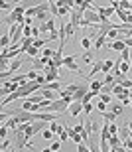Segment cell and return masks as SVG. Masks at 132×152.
Returning <instances> with one entry per match:
<instances>
[{
	"label": "cell",
	"mask_w": 132,
	"mask_h": 152,
	"mask_svg": "<svg viewBox=\"0 0 132 152\" xmlns=\"http://www.w3.org/2000/svg\"><path fill=\"white\" fill-rule=\"evenodd\" d=\"M24 61H32V57H30V56H22V57H18V59H14V61L10 63V67L6 69V71H2V73H0V77L6 81V77H10V75L14 73L16 69H20V65H22Z\"/></svg>",
	"instance_id": "6da1fadb"
},
{
	"label": "cell",
	"mask_w": 132,
	"mask_h": 152,
	"mask_svg": "<svg viewBox=\"0 0 132 152\" xmlns=\"http://www.w3.org/2000/svg\"><path fill=\"white\" fill-rule=\"evenodd\" d=\"M44 129H46V121H36V123L30 124V129L26 130V134L32 138V136H36V134H40V132H44Z\"/></svg>",
	"instance_id": "7a4b0ae2"
},
{
	"label": "cell",
	"mask_w": 132,
	"mask_h": 152,
	"mask_svg": "<svg viewBox=\"0 0 132 152\" xmlns=\"http://www.w3.org/2000/svg\"><path fill=\"white\" fill-rule=\"evenodd\" d=\"M75 57H77V56H65V57H63V65L69 69V71H71V73L83 75V73H81V69L77 67V63H75Z\"/></svg>",
	"instance_id": "3957f363"
},
{
	"label": "cell",
	"mask_w": 132,
	"mask_h": 152,
	"mask_svg": "<svg viewBox=\"0 0 132 152\" xmlns=\"http://www.w3.org/2000/svg\"><path fill=\"white\" fill-rule=\"evenodd\" d=\"M30 146V136L26 132H16V150H24Z\"/></svg>",
	"instance_id": "277c9868"
},
{
	"label": "cell",
	"mask_w": 132,
	"mask_h": 152,
	"mask_svg": "<svg viewBox=\"0 0 132 152\" xmlns=\"http://www.w3.org/2000/svg\"><path fill=\"white\" fill-rule=\"evenodd\" d=\"M89 24H93V26H97L99 22H101V16L97 14V10H87L85 12V16H83Z\"/></svg>",
	"instance_id": "5b68a950"
},
{
	"label": "cell",
	"mask_w": 132,
	"mask_h": 152,
	"mask_svg": "<svg viewBox=\"0 0 132 152\" xmlns=\"http://www.w3.org/2000/svg\"><path fill=\"white\" fill-rule=\"evenodd\" d=\"M110 6L115 8V14H116L118 18H120V22H122V24H126V18H128V14H126V12H124V10L120 8V4H118V2H112Z\"/></svg>",
	"instance_id": "8992f818"
},
{
	"label": "cell",
	"mask_w": 132,
	"mask_h": 152,
	"mask_svg": "<svg viewBox=\"0 0 132 152\" xmlns=\"http://www.w3.org/2000/svg\"><path fill=\"white\" fill-rule=\"evenodd\" d=\"M89 93V89H87V85H81V89L77 91L73 95V103H83V99H85V95Z\"/></svg>",
	"instance_id": "52a82bcc"
},
{
	"label": "cell",
	"mask_w": 132,
	"mask_h": 152,
	"mask_svg": "<svg viewBox=\"0 0 132 152\" xmlns=\"http://www.w3.org/2000/svg\"><path fill=\"white\" fill-rule=\"evenodd\" d=\"M89 91L91 93H95V95H101V91H103V81H91V85H89Z\"/></svg>",
	"instance_id": "ba28073f"
},
{
	"label": "cell",
	"mask_w": 132,
	"mask_h": 152,
	"mask_svg": "<svg viewBox=\"0 0 132 152\" xmlns=\"http://www.w3.org/2000/svg\"><path fill=\"white\" fill-rule=\"evenodd\" d=\"M34 44H36V38H24V39H22V48H20V50H22L24 56H26V51H28Z\"/></svg>",
	"instance_id": "9c48e42d"
},
{
	"label": "cell",
	"mask_w": 132,
	"mask_h": 152,
	"mask_svg": "<svg viewBox=\"0 0 132 152\" xmlns=\"http://www.w3.org/2000/svg\"><path fill=\"white\" fill-rule=\"evenodd\" d=\"M81 111H83V103H71V105H69V113H71V117H77Z\"/></svg>",
	"instance_id": "30bf717a"
},
{
	"label": "cell",
	"mask_w": 132,
	"mask_h": 152,
	"mask_svg": "<svg viewBox=\"0 0 132 152\" xmlns=\"http://www.w3.org/2000/svg\"><path fill=\"white\" fill-rule=\"evenodd\" d=\"M109 48H112V50H116V51H124L126 50V44H124L122 39H115V42L109 44Z\"/></svg>",
	"instance_id": "8fae6325"
},
{
	"label": "cell",
	"mask_w": 132,
	"mask_h": 152,
	"mask_svg": "<svg viewBox=\"0 0 132 152\" xmlns=\"http://www.w3.org/2000/svg\"><path fill=\"white\" fill-rule=\"evenodd\" d=\"M40 93L44 95V99H47V101H57V99H55V93H53V91H49V89H44V87H41Z\"/></svg>",
	"instance_id": "7c38bea8"
},
{
	"label": "cell",
	"mask_w": 132,
	"mask_h": 152,
	"mask_svg": "<svg viewBox=\"0 0 132 152\" xmlns=\"http://www.w3.org/2000/svg\"><path fill=\"white\" fill-rule=\"evenodd\" d=\"M26 101H30V103H41V101H44V95L38 91V93H34V95H30Z\"/></svg>",
	"instance_id": "4fadbf2b"
},
{
	"label": "cell",
	"mask_w": 132,
	"mask_h": 152,
	"mask_svg": "<svg viewBox=\"0 0 132 152\" xmlns=\"http://www.w3.org/2000/svg\"><path fill=\"white\" fill-rule=\"evenodd\" d=\"M120 59H122V61H126V63H130V59H132L130 48H126V50H124V51H120Z\"/></svg>",
	"instance_id": "5bb4252c"
},
{
	"label": "cell",
	"mask_w": 132,
	"mask_h": 152,
	"mask_svg": "<svg viewBox=\"0 0 132 152\" xmlns=\"http://www.w3.org/2000/svg\"><path fill=\"white\" fill-rule=\"evenodd\" d=\"M101 115H103V118H104V121H109V123H115L116 118H118L115 113H110V111H104V113H101Z\"/></svg>",
	"instance_id": "9a60e30c"
},
{
	"label": "cell",
	"mask_w": 132,
	"mask_h": 152,
	"mask_svg": "<svg viewBox=\"0 0 132 152\" xmlns=\"http://www.w3.org/2000/svg\"><path fill=\"white\" fill-rule=\"evenodd\" d=\"M112 67H115V61L104 59V63H103V73H109V71H112Z\"/></svg>",
	"instance_id": "2e32d148"
},
{
	"label": "cell",
	"mask_w": 132,
	"mask_h": 152,
	"mask_svg": "<svg viewBox=\"0 0 132 152\" xmlns=\"http://www.w3.org/2000/svg\"><path fill=\"white\" fill-rule=\"evenodd\" d=\"M49 130H51V132H53V134H61V132H63V130H65V126H59V124H55V123H51V126H49Z\"/></svg>",
	"instance_id": "e0dca14e"
},
{
	"label": "cell",
	"mask_w": 132,
	"mask_h": 152,
	"mask_svg": "<svg viewBox=\"0 0 132 152\" xmlns=\"http://www.w3.org/2000/svg\"><path fill=\"white\" fill-rule=\"evenodd\" d=\"M44 89H49V91H59V89H61V83H59V81H55V83H46V85H44Z\"/></svg>",
	"instance_id": "ac0fdd59"
},
{
	"label": "cell",
	"mask_w": 132,
	"mask_h": 152,
	"mask_svg": "<svg viewBox=\"0 0 132 152\" xmlns=\"http://www.w3.org/2000/svg\"><path fill=\"white\" fill-rule=\"evenodd\" d=\"M26 56H30L32 59H36V56H40V50H38L36 45H32V48H30V50L26 51Z\"/></svg>",
	"instance_id": "d6986e66"
},
{
	"label": "cell",
	"mask_w": 132,
	"mask_h": 152,
	"mask_svg": "<svg viewBox=\"0 0 132 152\" xmlns=\"http://www.w3.org/2000/svg\"><path fill=\"white\" fill-rule=\"evenodd\" d=\"M32 63H34V67H36V69H41V71L46 69V63L41 61V57H40V59H38V57H36V59H32Z\"/></svg>",
	"instance_id": "ffe728a7"
},
{
	"label": "cell",
	"mask_w": 132,
	"mask_h": 152,
	"mask_svg": "<svg viewBox=\"0 0 132 152\" xmlns=\"http://www.w3.org/2000/svg\"><path fill=\"white\" fill-rule=\"evenodd\" d=\"M110 113H115L116 117L122 115V105H118V103H116V105H110Z\"/></svg>",
	"instance_id": "44dd1931"
},
{
	"label": "cell",
	"mask_w": 132,
	"mask_h": 152,
	"mask_svg": "<svg viewBox=\"0 0 132 152\" xmlns=\"http://www.w3.org/2000/svg\"><path fill=\"white\" fill-rule=\"evenodd\" d=\"M79 57H81L85 63H91V61H93V53H91V51H85V53H83V56H79Z\"/></svg>",
	"instance_id": "7402d4cb"
},
{
	"label": "cell",
	"mask_w": 132,
	"mask_h": 152,
	"mask_svg": "<svg viewBox=\"0 0 132 152\" xmlns=\"http://www.w3.org/2000/svg\"><path fill=\"white\" fill-rule=\"evenodd\" d=\"M99 101L104 103V105H110V95H104V93H101V95H99Z\"/></svg>",
	"instance_id": "603a6c76"
},
{
	"label": "cell",
	"mask_w": 132,
	"mask_h": 152,
	"mask_svg": "<svg viewBox=\"0 0 132 152\" xmlns=\"http://www.w3.org/2000/svg\"><path fill=\"white\" fill-rule=\"evenodd\" d=\"M91 44H93V42H91V38H83V39H81V45H83V48H85L87 51H89V48H91Z\"/></svg>",
	"instance_id": "cb8c5ba5"
},
{
	"label": "cell",
	"mask_w": 132,
	"mask_h": 152,
	"mask_svg": "<svg viewBox=\"0 0 132 152\" xmlns=\"http://www.w3.org/2000/svg\"><path fill=\"white\" fill-rule=\"evenodd\" d=\"M109 129H110V136H118V132H120V129H118L116 124H112V123H110Z\"/></svg>",
	"instance_id": "d4e9b609"
},
{
	"label": "cell",
	"mask_w": 132,
	"mask_h": 152,
	"mask_svg": "<svg viewBox=\"0 0 132 152\" xmlns=\"http://www.w3.org/2000/svg\"><path fill=\"white\" fill-rule=\"evenodd\" d=\"M47 42H49V38H46V39H41V38H40V39H36V44H34V45L38 48V50H40V48H44Z\"/></svg>",
	"instance_id": "484cf974"
},
{
	"label": "cell",
	"mask_w": 132,
	"mask_h": 152,
	"mask_svg": "<svg viewBox=\"0 0 132 152\" xmlns=\"http://www.w3.org/2000/svg\"><path fill=\"white\" fill-rule=\"evenodd\" d=\"M128 69H130V63L122 61V63H120V73H122V75H126V73H128Z\"/></svg>",
	"instance_id": "4316f807"
},
{
	"label": "cell",
	"mask_w": 132,
	"mask_h": 152,
	"mask_svg": "<svg viewBox=\"0 0 132 152\" xmlns=\"http://www.w3.org/2000/svg\"><path fill=\"white\" fill-rule=\"evenodd\" d=\"M26 77H28V81H38V77H40V75L36 73V71H28V73H26Z\"/></svg>",
	"instance_id": "83f0119b"
},
{
	"label": "cell",
	"mask_w": 132,
	"mask_h": 152,
	"mask_svg": "<svg viewBox=\"0 0 132 152\" xmlns=\"http://www.w3.org/2000/svg\"><path fill=\"white\" fill-rule=\"evenodd\" d=\"M122 146L126 148V150H132V138H130V136H128V138H124V140H122Z\"/></svg>",
	"instance_id": "f1b7e54d"
},
{
	"label": "cell",
	"mask_w": 132,
	"mask_h": 152,
	"mask_svg": "<svg viewBox=\"0 0 132 152\" xmlns=\"http://www.w3.org/2000/svg\"><path fill=\"white\" fill-rule=\"evenodd\" d=\"M77 152H91V150H89V146L85 142H81V144H77Z\"/></svg>",
	"instance_id": "f546056e"
},
{
	"label": "cell",
	"mask_w": 132,
	"mask_h": 152,
	"mask_svg": "<svg viewBox=\"0 0 132 152\" xmlns=\"http://www.w3.org/2000/svg\"><path fill=\"white\" fill-rule=\"evenodd\" d=\"M6 134H8V126H6V124H2V126H0V138L4 140Z\"/></svg>",
	"instance_id": "4dcf8cb0"
},
{
	"label": "cell",
	"mask_w": 132,
	"mask_h": 152,
	"mask_svg": "<svg viewBox=\"0 0 132 152\" xmlns=\"http://www.w3.org/2000/svg\"><path fill=\"white\" fill-rule=\"evenodd\" d=\"M91 111H93V105H91V103H85V105H83V113L89 115Z\"/></svg>",
	"instance_id": "1f68e13d"
},
{
	"label": "cell",
	"mask_w": 132,
	"mask_h": 152,
	"mask_svg": "<svg viewBox=\"0 0 132 152\" xmlns=\"http://www.w3.org/2000/svg\"><path fill=\"white\" fill-rule=\"evenodd\" d=\"M65 32H67V38H73V34H75V30L69 26V24H65Z\"/></svg>",
	"instance_id": "d6a6232c"
},
{
	"label": "cell",
	"mask_w": 132,
	"mask_h": 152,
	"mask_svg": "<svg viewBox=\"0 0 132 152\" xmlns=\"http://www.w3.org/2000/svg\"><path fill=\"white\" fill-rule=\"evenodd\" d=\"M67 138H69V132H67V126H65V130L61 132V134H59V140H61V142H65Z\"/></svg>",
	"instance_id": "836d02e7"
},
{
	"label": "cell",
	"mask_w": 132,
	"mask_h": 152,
	"mask_svg": "<svg viewBox=\"0 0 132 152\" xmlns=\"http://www.w3.org/2000/svg\"><path fill=\"white\" fill-rule=\"evenodd\" d=\"M49 148H51L53 152H57L59 148H61V140H55V142H53V144H51V146H49Z\"/></svg>",
	"instance_id": "e575fe53"
},
{
	"label": "cell",
	"mask_w": 132,
	"mask_h": 152,
	"mask_svg": "<svg viewBox=\"0 0 132 152\" xmlns=\"http://www.w3.org/2000/svg\"><path fill=\"white\" fill-rule=\"evenodd\" d=\"M95 107H97L101 113H104V111H107V105H104V103H101V101H97V105H95Z\"/></svg>",
	"instance_id": "d590c367"
},
{
	"label": "cell",
	"mask_w": 132,
	"mask_h": 152,
	"mask_svg": "<svg viewBox=\"0 0 132 152\" xmlns=\"http://www.w3.org/2000/svg\"><path fill=\"white\" fill-rule=\"evenodd\" d=\"M2 10H8L10 14L14 12V10H12V4H10V2H2Z\"/></svg>",
	"instance_id": "8d00e7d4"
},
{
	"label": "cell",
	"mask_w": 132,
	"mask_h": 152,
	"mask_svg": "<svg viewBox=\"0 0 132 152\" xmlns=\"http://www.w3.org/2000/svg\"><path fill=\"white\" fill-rule=\"evenodd\" d=\"M49 10L55 14V18H57V4H55V2H49Z\"/></svg>",
	"instance_id": "74e56055"
},
{
	"label": "cell",
	"mask_w": 132,
	"mask_h": 152,
	"mask_svg": "<svg viewBox=\"0 0 132 152\" xmlns=\"http://www.w3.org/2000/svg\"><path fill=\"white\" fill-rule=\"evenodd\" d=\"M41 138H53V132L51 130H44L41 132Z\"/></svg>",
	"instance_id": "f35d334b"
},
{
	"label": "cell",
	"mask_w": 132,
	"mask_h": 152,
	"mask_svg": "<svg viewBox=\"0 0 132 152\" xmlns=\"http://www.w3.org/2000/svg\"><path fill=\"white\" fill-rule=\"evenodd\" d=\"M8 146H10V140H8V138H4V140H2V150H6Z\"/></svg>",
	"instance_id": "ab89813d"
},
{
	"label": "cell",
	"mask_w": 132,
	"mask_h": 152,
	"mask_svg": "<svg viewBox=\"0 0 132 152\" xmlns=\"http://www.w3.org/2000/svg\"><path fill=\"white\" fill-rule=\"evenodd\" d=\"M128 130H130V138H132V121L128 123Z\"/></svg>",
	"instance_id": "60d3db41"
},
{
	"label": "cell",
	"mask_w": 132,
	"mask_h": 152,
	"mask_svg": "<svg viewBox=\"0 0 132 152\" xmlns=\"http://www.w3.org/2000/svg\"><path fill=\"white\" fill-rule=\"evenodd\" d=\"M41 152H53V150H51V148H44Z\"/></svg>",
	"instance_id": "b9f144b4"
},
{
	"label": "cell",
	"mask_w": 132,
	"mask_h": 152,
	"mask_svg": "<svg viewBox=\"0 0 132 152\" xmlns=\"http://www.w3.org/2000/svg\"><path fill=\"white\" fill-rule=\"evenodd\" d=\"M118 152H126V148H124V146H122V148H118Z\"/></svg>",
	"instance_id": "7bdbcfd3"
},
{
	"label": "cell",
	"mask_w": 132,
	"mask_h": 152,
	"mask_svg": "<svg viewBox=\"0 0 132 152\" xmlns=\"http://www.w3.org/2000/svg\"><path fill=\"white\" fill-rule=\"evenodd\" d=\"M130 67H132V59H130Z\"/></svg>",
	"instance_id": "ee69618b"
},
{
	"label": "cell",
	"mask_w": 132,
	"mask_h": 152,
	"mask_svg": "<svg viewBox=\"0 0 132 152\" xmlns=\"http://www.w3.org/2000/svg\"><path fill=\"white\" fill-rule=\"evenodd\" d=\"M130 99H132V97H130ZM130 107H132V103H130Z\"/></svg>",
	"instance_id": "f6af8a7d"
},
{
	"label": "cell",
	"mask_w": 132,
	"mask_h": 152,
	"mask_svg": "<svg viewBox=\"0 0 132 152\" xmlns=\"http://www.w3.org/2000/svg\"><path fill=\"white\" fill-rule=\"evenodd\" d=\"M16 152H22V150H16Z\"/></svg>",
	"instance_id": "bcb514c9"
}]
</instances>
